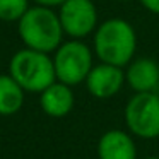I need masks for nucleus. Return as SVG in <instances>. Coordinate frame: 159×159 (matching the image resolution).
<instances>
[{
	"label": "nucleus",
	"instance_id": "obj_1",
	"mask_svg": "<svg viewBox=\"0 0 159 159\" xmlns=\"http://www.w3.org/2000/svg\"><path fill=\"white\" fill-rule=\"evenodd\" d=\"M93 52L99 62L125 69L137 52V33L134 26L120 17L103 21L94 31Z\"/></svg>",
	"mask_w": 159,
	"mask_h": 159
},
{
	"label": "nucleus",
	"instance_id": "obj_2",
	"mask_svg": "<svg viewBox=\"0 0 159 159\" xmlns=\"http://www.w3.org/2000/svg\"><path fill=\"white\" fill-rule=\"evenodd\" d=\"M17 33L26 48L53 53L63 43V28L52 7L34 5L17 21Z\"/></svg>",
	"mask_w": 159,
	"mask_h": 159
},
{
	"label": "nucleus",
	"instance_id": "obj_3",
	"mask_svg": "<svg viewBox=\"0 0 159 159\" xmlns=\"http://www.w3.org/2000/svg\"><path fill=\"white\" fill-rule=\"evenodd\" d=\"M9 74L28 93H41L57 80L53 57L31 48L16 52L9 63Z\"/></svg>",
	"mask_w": 159,
	"mask_h": 159
},
{
	"label": "nucleus",
	"instance_id": "obj_4",
	"mask_svg": "<svg viewBox=\"0 0 159 159\" xmlns=\"http://www.w3.org/2000/svg\"><path fill=\"white\" fill-rule=\"evenodd\" d=\"M94 52L80 39L63 41L53 52V63H55L57 80L69 86H79L86 82L93 63Z\"/></svg>",
	"mask_w": 159,
	"mask_h": 159
},
{
	"label": "nucleus",
	"instance_id": "obj_5",
	"mask_svg": "<svg viewBox=\"0 0 159 159\" xmlns=\"http://www.w3.org/2000/svg\"><path fill=\"white\" fill-rule=\"evenodd\" d=\"M127 130L134 137L152 140L159 137V94L134 93L123 110Z\"/></svg>",
	"mask_w": 159,
	"mask_h": 159
},
{
	"label": "nucleus",
	"instance_id": "obj_6",
	"mask_svg": "<svg viewBox=\"0 0 159 159\" xmlns=\"http://www.w3.org/2000/svg\"><path fill=\"white\" fill-rule=\"evenodd\" d=\"M63 33L72 39L93 34L99 26L98 9L93 0H65L58 12Z\"/></svg>",
	"mask_w": 159,
	"mask_h": 159
},
{
	"label": "nucleus",
	"instance_id": "obj_7",
	"mask_svg": "<svg viewBox=\"0 0 159 159\" xmlns=\"http://www.w3.org/2000/svg\"><path fill=\"white\" fill-rule=\"evenodd\" d=\"M125 82L127 77L123 67L99 62L91 69L86 79V87L91 96H94L96 99H110L120 93Z\"/></svg>",
	"mask_w": 159,
	"mask_h": 159
},
{
	"label": "nucleus",
	"instance_id": "obj_8",
	"mask_svg": "<svg viewBox=\"0 0 159 159\" xmlns=\"http://www.w3.org/2000/svg\"><path fill=\"white\" fill-rule=\"evenodd\" d=\"M98 159H137V145L128 130L111 128L98 140Z\"/></svg>",
	"mask_w": 159,
	"mask_h": 159
},
{
	"label": "nucleus",
	"instance_id": "obj_9",
	"mask_svg": "<svg viewBox=\"0 0 159 159\" xmlns=\"http://www.w3.org/2000/svg\"><path fill=\"white\" fill-rule=\"evenodd\" d=\"M125 77L134 93H157L159 63L147 57L134 58L125 67Z\"/></svg>",
	"mask_w": 159,
	"mask_h": 159
},
{
	"label": "nucleus",
	"instance_id": "obj_10",
	"mask_svg": "<svg viewBox=\"0 0 159 159\" xmlns=\"http://www.w3.org/2000/svg\"><path fill=\"white\" fill-rule=\"evenodd\" d=\"M74 91L72 86L55 80L52 86L39 93V106L43 113L52 118H63L74 110Z\"/></svg>",
	"mask_w": 159,
	"mask_h": 159
},
{
	"label": "nucleus",
	"instance_id": "obj_11",
	"mask_svg": "<svg viewBox=\"0 0 159 159\" xmlns=\"http://www.w3.org/2000/svg\"><path fill=\"white\" fill-rule=\"evenodd\" d=\"M24 93L26 91L11 74H2L0 75V115L11 116L17 113L24 104Z\"/></svg>",
	"mask_w": 159,
	"mask_h": 159
},
{
	"label": "nucleus",
	"instance_id": "obj_12",
	"mask_svg": "<svg viewBox=\"0 0 159 159\" xmlns=\"http://www.w3.org/2000/svg\"><path fill=\"white\" fill-rule=\"evenodd\" d=\"M29 9V0H0V21H19Z\"/></svg>",
	"mask_w": 159,
	"mask_h": 159
},
{
	"label": "nucleus",
	"instance_id": "obj_13",
	"mask_svg": "<svg viewBox=\"0 0 159 159\" xmlns=\"http://www.w3.org/2000/svg\"><path fill=\"white\" fill-rule=\"evenodd\" d=\"M142 4V7L145 11H149L151 14H156L159 16V0H139Z\"/></svg>",
	"mask_w": 159,
	"mask_h": 159
},
{
	"label": "nucleus",
	"instance_id": "obj_14",
	"mask_svg": "<svg viewBox=\"0 0 159 159\" xmlns=\"http://www.w3.org/2000/svg\"><path fill=\"white\" fill-rule=\"evenodd\" d=\"M36 2V5H45V7H60L65 0H33Z\"/></svg>",
	"mask_w": 159,
	"mask_h": 159
},
{
	"label": "nucleus",
	"instance_id": "obj_15",
	"mask_svg": "<svg viewBox=\"0 0 159 159\" xmlns=\"http://www.w3.org/2000/svg\"><path fill=\"white\" fill-rule=\"evenodd\" d=\"M144 159H159V156H149V157H144Z\"/></svg>",
	"mask_w": 159,
	"mask_h": 159
},
{
	"label": "nucleus",
	"instance_id": "obj_16",
	"mask_svg": "<svg viewBox=\"0 0 159 159\" xmlns=\"http://www.w3.org/2000/svg\"><path fill=\"white\" fill-rule=\"evenodd\" d=\"M116 2H130V0H116Z\"/></svg>",
	"mask_w": 159,
	"mask_h": 159
}]
</instances>
